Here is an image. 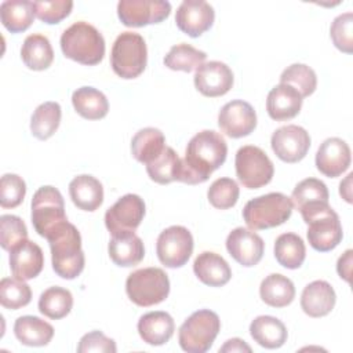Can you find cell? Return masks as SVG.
<instances>
[{
    "instance_id": "obj_1",
    "label": "cell",
    "mask_w": 353,
    "mask_h": 353,
    "mask_svg": "<svg viewBox=\"0 0 353 353\" xmlns=\"http://www.w3.org/2000/svg\"><path fill=\"white\" fill-rule=\"evenodd\" d=\"M228 145L225 138L214 131L197 132L188 143L185 157L181 159L176 181L188 185L205 182L226 160Z\"/></svg>"
},
{
    "instance_id": "obj_2",
    "label": "cell",
    "mask_w": 353,
    "mask_h": 353,
    "mask_svg": "<svg viewBox=\"0 0 353 353\" xmlns=\"http://www.w3.org/2000/svg\"><path fill=\"white\" fill-rule=\"evenodd\" d=\"M51 250L54 272L66 280L76 279L84 269L85 258L81 250V236L77 228L63 221L46 237Z\"/></svg>"
},
{
    "instance_id": "obj_3",
    "label": "cell",
    "mask_w": 353,
    "mask_h": 353,
    "mask_svg": "<svg viewBox=\"0 0 353 353\" xmlns=\"http://www.w3.org/2000/svg\"><path fill=\"white\" fill-rule=\"evenodd\" d=\"M63 55L81 65H98L105 55V40L99 30L88 22H74L61 36Z\"/></svg>"
},
{
    "instance_id": "obj_4",
    "label": "cell",
    "mask_w": 353,
    "mask_h": 353,
    "mask_svg": "<svg viewBox=\"0 0 353 353\" xmlns=\"http://www.w3.org/2000/svg\"><path fill=\"white\" fill-rule=\"evenodd\" d=\"M291 214V199L280 192H272L247 201L243 219L251 230H263L283 225Z\"/></svg>"
},
{
    "instance_id": "obj_5",
    "label": "cell",
    "mask_w": 353,
    "mask_h": 353,
    "mask_svg": "<svg viewBox=\"0 0 353 353\" xmlns=\"http://www.w3.org/2000/svg\"><path fill=\"white\" fill-rule=\"evenodd\" d=\"M148 48L143 37L135 32H123L113 43L110 65L113 72L125 80L138 77L146 68Z\"/></svg>"
},
{
    "instance_id": "obj_6",
    "label": "cell",
    "mask_w": 353,
    "mask_h": 353,
    "mask_svg": "<svg viewBox=\"0 0 353 353\" xmlns=\"http://www.w3.org/2000/svg\"><path fill=\"white\" fill-rule=\"evenodd\" d=\"M125 292L131 302L148 307L165 301L170 294V280L160 268H143L128 274Z\"/></svg>"
},
{
    "instance_id": "obj_7",
    "label": "cell",
    "mask_w": 353,
    "mask_h": 353,
    "mask_svg": "<svg viewBox=\"0 0 353 353\" xmlns=\"http://www.w3.org/2000/svg\"><path fill=\"white\" fill-rule=\"evenodd\" d=\"M219 330L221 320L215 312L208 309L197 310L179 327V346L188 353H204L212 346Z\"/></svg>"
},
{
    "instance_id": "obj_8",
    "label": "cell",
    "mask_w": 353,
    "mask_h": 353,
    "mask_svg": "<svg viewBox=\"0 0 353 353\" xmlns=\"http://www.w3.org/2000/svg\"><path fill=\"white\" fill-rule=\"evenodd\" d=\"M234 165L237 179L247 189H259L268 185L274 174L272 160L254 145H245L237 150Z\"/></svg>"
},
{
    "instance_id": "obj_9",
    "label": "cell",
    "mask_w": 353,
    "mask_h": 353,
    "mask_svg": "<svg viewBox=\"0 0 353 353\" xmlns=\"http://www.w3.org/2000/svg\"><path fill=\"white\" fill-rule=\"evenodd\" d=\"M63 221L68 218L61 192L50 185L39 188L32 199V223L37 234L46 239Z\"/></svg>"
},
{
    "instance_id": "obj_10",
    "label": "cell",
    "mask_w": 353,
    "mask_h": 353,
    "mask_svg": "<svg viewBox=\"0 0 353 353\" xmlns=\"http://www.w3.org/2000/svg\"><path fill=\"white\" fill-rule=\"evenodd\" d=\"M156 252L164 266L171 269L181 268L193 252V236L185 226H170L159 234Z\"/></svg>"
},
{
    "instance_id": "obj_11",
    "label": "cell",
    "mask_w": 353,
    "mask_h": 353,
    "mask_svg": "<svg viewBox=\"0 0 353 353\" xmlns=\"http://www.w3.org/2000/svg\"><path fill=\"white\" fill-rule=\"evenodd\" d=\"M170 12L171 4L164 0H120L117 4L119 19L128 28L160 23Z\"/></svg>"
},
{
    "instance_id": "obj_12",
    "label": "cell",
    "mask_w": 353,
    "mask_h": 353,
    "mask_svg": "<svg viewBox=\"0 0 353 353\" xmlns=\"http://www.w3.org/2000/svg\"><path fill=\"white\" fill-rule=\"evenodd\" d=\"M306 223L309 244L316 251H331L342 241L343 232L339 216L330 205L313 215Z\"/></svg>"
},
{
    "instance_id": "obj_13",
    "label": "cell",
    "mask_w": 353,
    "mask_h": 353,
    "mask_svg": "<svg viewBox=\"0 0 353 353\" xmlns=\"http://www.w3.org/2000/svg\"><path fill=\"white\" fill-rule=\"evenodd\" d=\"M145 216V203L138 194L128 193L120 197L105 214V225L110 234L135 232Z\"/></svg>"
},
{
    "instance_id": "obj_14",
    "label": "cell",
    "mask_w": 353,
    "mask_h": 353,
    "mask_svg": "<svg viewBox=\"0 0 353 353\" xmlns=\"http://www.w3.org/2000/svg\"><path fill=\"white\" fill-rule=\"evenodd\" d=\"M270 145L281 161L298 163L306 156L310 148V137L303 127L288 124L273 132Z\"/></svg>"
},
{
    "instance_id": "obj_15",
    "label": "cell",
    "mask_w": 353,
    "mask_h": 353,
    "mask_svg": "<svg viewBox=\"0 0 353 353\" xmlns=\"http://www.w3.org/2000/svg\"><path fill=\"white\" fill-rule=\"evenodd\" d=\"M218 125L230 138L247 137L256 127V113L251 103L234 99L225 103L219 110Z\"/></svg>"
},
{
    "instance_id": "obj_16",
    "label": "cell",
    "mask_w": 353,
    "mask_h": 353,
    "mask_svg": "<svg viewBox=\"0 0 353 353\" xmlns=\"http://www.w3.org/2000/svg\"><path fill=\"white\" fill-rule=\"evenodd\" d=\"M214 18L212 6L203 0H185L175 14L178 29L190 37H199L207 32L212 26Z\"/></svg>"
},
{
    "instance_id": "obj_17",
    "label": "cell",
    "mask_w": 353,
    "mask_h": 353,
    "mask_svg": "<svg viewBox=\"0 0 353 353\" xmlns=\"http://www.w3.org/2000/svg\"><path fill=\"white\" fill-rule=\"evenodd\" d=\"M226 250L236 262L245 268H251L262 259L265 243L254 230L236 228L228 234Z\"/></svg>"
},
{
    "instance_id": "obj_18",
    "label": "cell",
    "mask_w": 353,
    "mask_h": 353,
    "mask_svg": "<svg viewBox=\"0 0 353 353\" xmlns=\"http://www.w3.org/2000/svg\"><path fill=\"white\" fill-rule=\"evenodd\" d=\"M233 85V72L221 61L204 62L196 69L194 87L204 97L225 95Z\"/></svg>"
},
{
    "instance_id": "obj_19",
    "label": "cell",
    "mask_w": 353,
    "mask_h": 353,
    "mask_svg": "<svg viewBox=\"0 0 353 353\" xmlns=\"http://www.w3.org/2000/svg\"><path fill=\"white\" fill-rule=\"evenodd\" d=\"M352 153L349 145L336 137L327 138L317 149L316 167L317 170L328 176L336 178L342 175L350 165Z\"/></svg>"
},
{
    "instance_id": "obj_20",
    "label": "cell",
    "mask_w": 353,
    "mask_h": 353,
    "mask_svg": "<svg viewBox=\"0 0 353 353\" xmlns=\"http://www.w3.org/2000/svg\"><path fill=\"white\" fill-rule=\"evenodd\" d=\"M44 266V255L39 244L23 240L10 251V269L14 277L30 280L40 274Z\"/></svg>"
},
{
    "instance_id": "obj_21",
    "label": "cell",
    "mask_w": 353,
    "mask_h": 353,
    "mask_svg": "<svg viewBox=\"0 0 353 353\" xmlns=\"http://www.w3.org/2000/svg\"><path fill=\"white\" fill-rule=\"evenodd\" d=\"M303 98L288 84H279L273 87L266 99V110L270 119L276 121H285L294 119L302 108Z\"/></svg>"
},
{
    "instance_id": "obj_22",
    "label": "cell",
    "mask_w": 353,
    "mask_h": 353,
    "mask_svg": "<svg viewBox=\"0 0 353 353\" xmlns=\"http://www.w3.org/2000/svg\"><path fill=\"white\" fill-rule=\"evenodd\" d=\"M336 295L330 283L316 280L309 283L301 295V307L310 317L327 316L335 306Z\"/></svg>"
},
{
    "instance_id": "obj_23",
    "label": "cell",
    "mask_w": 353,
    "mask_h": 353,
    "mask_svg": "<svg viewBox=\"0 0 353 353\" xmlns=\"http://www.w3.org/2000/svg\"><path fill=\"white\" fill-rule=\"evenodd\" d=\"M108 252L110 259L123 268H130L138 265L145 256V247L134 232H121L112 234L108 245Z\"/></svg>"
},
{
    "instance_id": "obj_24",
    "label": "cell",
    "mask_w": 353,
    "mask_h": 353,
    "mask_svg": "<svg viewBox=\"0 0 353 353\" xmlns=\"http://www.w3.org/2000/svg\"><path fill=\"white\" fill-rule=\"evenodd\" d=\"M138 334L152 346H161L167 343L175 331L174 319L167 312H149L138 320Z\"/></svg>"
},
{
    "instance_id": "obj_25",
    "label": "cell",
    "mask_w": 353,
    "mask_h": 353,
    "mask_svg": "<svg viewBox=\"0 0 353 353\" xmlns=\"http://www.w3.org/2000/svg\"><path fill=\"white\" fill-rule=\"evenodd\" d=\"M193 272L203 284L210 287H222L232 277L229 263L212 251H204L197 255L193 262Z\"/></svg>"
},
{
    "instance_id": "obj_26",
    "label": "cell",
    "mask_w": 353,
    "mask_h": 353,
    "mask_svg": "<svg viewBox=\"0 0 353 353\" xmlns=\"http://www.w3.org/2000/svg\"><path fill=\"white\" fill-rule=\"evenodd\" d=\"M69 194L73 204L83 211H95L103 201L102 183L92 175H77L69 183Z\"/></svg>"
},
{
    "instance_id": "obj_27",
    "label": "cell",
    "mask_w": 353,
    "mask_h": 353,
    "mask_svg": "<svg viewBox=\"0 0 353 353\" xmlns=\"http://www.w3.org/2000/svg\"><path fill=\"white\" fill-rule=\"evenodd\" d=\"M251 338L262 347L277 349L287 341L288 332L281 320L273 316H258L250 324Z\"/></svg>"
},
{
    "instance_id": "obj_28",
    "label": "cell",
    "mask_w": 353,
    "mask_h": 353,
    "mask_svg": "<svg viewBox=\"0 0 353 353\" xmlns=\"http://www.w3.org/2000/svg\"><path fill=\"white\" fill-rule=\"evenodd\" d=\"M14 334L22 345L46 346L54 336V328L40 317L21 316L14 323Z\"/></svg>"
},
{
    "instance_id": "obj_29",
    "label": "cell",
    "mask_w": 353,
    "mask_h": 353,
    "mask_svg": "<svg viewBox=\"0 0 353 353\" xmlns=\"http://www.w3.org/2000/svg\"><path fill=\"white\" fill-rule=\"evenodd\" d=\"M164 134L154 127L139 130L131 139V153L142 164H149L157 159L165 148Z\"/></svg>"
},
{
    "instance_id": "obj_30",
    "label": "cell",
    "mask_w": 353,
    "mask_h": 353,
    "mask_svg": "<svg viewBox=\"0 0 353 353\" xmlns=\"http://www.w3.org/2000/svg\"><path fill=\"white\" fill-rule=\"evenodd\" d=\"M74 110L87 120L103 119L109 112V102L103 92L94 87H80L72 94Z\"/></svg>"
},
{
    "instance_id": "obj_31",
    "label": "cell",
    "mask_w": 353,
    "mask_h": 353,
    "mask_svg": "<svg viewBox=\"0 0 353 353\" xmlns=\"http://www.w3.org/2000/svg\"><path fill=\"white\" fill-rule=\"evenodd\" d=\"M259 295L266 305L272 307H284L294 301L295 287L288 277L280 273H272L262 280Z\"/></svg>"
},
{
    "instance_id": "obj_32",
    "label": "cell",
    "mask_w": 353,
    "mask_h": 353,
    "mask_svg": "<svg viewBox=\"0 0 353 353\" xmlns=\"http://www.w3.org/2000/svg\"><path fill=\"white\" fill-rule=\"evenodd\" d=\"M21 58L32 70H46L54 61V51L50 40L43 34H29L22 44Z\"/></svg>"
},
{
    "instance_id": "obj_33",
    "label": "cell",
    "mask_w": 353,
    "mask_h": 353,
    "mask_svg": "<svg viewBox=\"0 0 353 353\" xmlns=\"http://www.w3.org/2000/svg\"><path fill=\"white\" fill-rule=\"evenodd\" d=\"M0 19L3 26L11 33L25 32L34 19L33 1L6 0L0 6Z\"/></svg>"
},
{
    "instance_id": "obj_34",
    "label": "cell",
    "mask_w": 353,
    "mask_h": 353,
    "mask_svg": "<svg viewBox=\"0 0 353 353\" xmlns=\"http://www.w3.org/2000/svg\"><path fill=\"white\" fill-rule=\"evenodd\" d=\"M328 197V189L323 181L317 178H306L294 188L291 203L292 207L301 212L320 204H327Z\"/></svg>"
},
{
    "instance_id": "obj_35",
    "label": "cell",
    "mask_w": 353,
    "mask_h": 353,
    "mask_svg": "<svg viewBox=\"0 0 353 353\" xmlns=\"http://www.w3.org/2000/svg\"><path fill=\"white\" fill-rule=\"evenodd\" d=\"M61 106L58 102H44L36 108L30 119L32 135L40 141L51 138L61 123Z\"/></svg>"
},
{
    "instance_id": "obj_36",
    "label": "cell",
    "mask_w": 353,
    "mask_h": 353,
    "mask_svg": "<svg viewBox=\"0 0 353 353\" xmlns=\"http://www.w3.org/2000/svg\"><path fill=\"white\" fill-rule=\"evenodd\" d=\"M276 261L287 269H298L306 256V247L301 236L295 233H283L274 243Z\"/></svg>"
},
{
    "instance_id": "obj_37",
    "label": "cell",
    "mask_w": 353,
    "mask_h": 353,
    "mask_svg": "<svg viewBox=\"0 0 353 353\" xmlns=\"http://www.w3.org/2000/svg\"><path fill=\"white\" fill-rule=\"evenodd\" d=\"M73 296L69 290L62 287H50L39 298V310L48 319L59 320L70 313Z\"/></svg>"
},
{
    "instance_id": "obj_38",
    "label": "cell",
    "mask_w": 353,
    "mask_h": 353,
    "mask_svg": "<svg viewBox=\"0 0 353 353\" xmlns=\"http://www.w3.org/2000/svg\"><path fill=\"white\" fill-rule=\"evenodd\" d=\"M207 54L204 51H200L190 44L181 43L170 48V51L164 57V65L171 70H181L189 73L201 66Z\"/></svg>"
},
{
    "instance_id": "obj_39",
    "label": "cell",
    "mask_w": 353,
    "mask_h": 353,
    "mask_svg": "<svg viewBox=\"0 0 353 353\" xmlns=\"http://www.w3.org/2000/svg\"><path fill=\"white\" fill-rule=\"evenodd\" d=\"M179 164L181 159L176 152L172 148L165 146L163 153L157 159L146 164V172L149 178L156 183L167 185L176 181Z\"/></svg>"
},
{
    "instance_id": "obj_40",
    "label": "cell",
    "mask_w": 353,
    "mask_h": 353,
    "mask_svg": "<svg viewBox=\"0 0 353 353\" xmlns=\"http://www.w3.org/2000/svg\"><path fill=\"white\" fill-rule=\"evenodd\" d=\"M280 83L294 87L301 97L305 98L316 91L317 76L310 66L305 63H292L283 70Z\"/></svg>"
},
{
    "instance_id": "obj_41",
    "label": "cell",
    "mask_w": 353,
    "mask_h": 353,
    "mask_svg": "<svg viewBox=\"0 0 353 353\" xmlns=\"http://www.w3.org/2000/svg\"><path fill=\"white\" fill-rule=\"evenodd\" d=\"M32 299V290L17 277H4L0 281V302L6 309L17 310L26 306Z\"/></svg>"
},
{
    "instance_id": "obj_42",
    "label": "cell",
    "mask_w": 353,
    "mask_h": 353,
    "mask_svg": "<svg viewBox=\"0 0 353 353\" xmlns=\"http://www.w3.org/2000/svg\"><path fill=\"white\" fill-rule=\"evenodd\" d=\"M240 189L232 178H218L208 188L207 197L212 207L218 210L232 208L239 200Z\"/></svg>"
},
{
    "instance_id": "obj_43",
    "label": "cell",
    "mask_w": 353,
    "mask_h": 353,
    "mask_svg": "<svg viewBox=\"0 0 353 353\" xmlns=\"http://www.w3.org/2000/svg\"><path fill=\"white\" fill-rule=\"evenodd\" d=\"M26 239L28 229L19 216L10 214L0 216V244L3 250L11 251L17 244Z\"/></svg>"
},
{
    "instance_id": "obj_44",
    "label": "cell",
    "mask_w": 353,
    "mask_h": 353,
    "mask_svg": "<svg viewBox=\"0 0 353 353\" xmlns=\"http://www.w3.org/2000/svg\"><path fill=\"white\" fill-rule=\"evenodd\" d=\"M26 194V183L17 174H4L0 182V205L3 208L18 207Z\"/></svg>"
},
{
    "instance_id": "obj_45",
    "label": "cell",
    "mask_w": 353,
    "mask_h": 353,
    "mask_svg": "<svg viewBox=\"0 0 353 353\" xmlns=\"http://www.w3.org/2000/svg\"><path fill=\"white\" fill-rule=\"evenodd\" d=\"M353 14L350 11L338 15L330 29V36L334 46L345 54H352L353 51Z\"/></svg>"
},
{
    "instance_id": "obj_46",
    "label": "cell",
    "mask_w": 353,
    "mask_h": 353,
    "mask_svg": "<svg viewBox=\"0 0 353 353\" xmlns=\"http://www.w3.org/2000/svg\"><path fill=\"white\" fill-rule=\"evenodd\" d=\"M73 8V1L69 0H40L33 1L34 15L44 23L54 25L65 19Z\"/></svg>"
},
{
    "instance_id": "obj_47",
    "label": "cell",
    "mask_w": 353,
    "mask_h": 353,
    "mask_svg": "<svg viewBox=\"0 0 353 353\" xmlns=\"http://www.w3.org/2000/svg\"><path fill=\"white\" fill-rule=\"evenodd\" d=\"M116 350H117L116 342L112 338H108L101 331H91L83 335L77 346L79 353H90V352L114 353Z\"/></svg>"
},
{
    "instance_id": "obj_48",
    "label": "cell",
    "mask_w": 353,
    "mask_h": 353,
    "mask_svg": "<svg viewBox=\"0 0 353 353\" xmlns=\"http://www.w3.org/2000/svg\"><path fill=\"white\" fill-rule=\"evenodd\" d=\"M352 256H353V251L346 250L342 254V256H339L336 263V272L339 277L347 283H350V276H352Z\"/></svg>"
},
{
    "instance_id": "obj_49",
    "label": "cell",
    "mask_w": 353,
    "mask_h": 353,
    "mask_svg": "<svg viewBox=\"0 0 353 353\" xmlns=\"http://www.w3.org/2000/svg\"><path fill=\"white\" fill-rule=\"evenodd\" d=\"M221 353H234V352H251V347L245 343V341L240 338H232L225 342L222 347H219Z\"/></svg>"
},
{
    "instance_id": "obj_50",
    "label": "cell",
    "mask_w": 353,
    "mask_h": 353,
    "mask_svg": "<svg viewBox=\"0 0 353 353\" xmlns=\"http://www.w3.org/2000/svg\"><path fill=\"white\" fill-rule=\"evenodd\" d=\"M352 178H353V174L349 172L346 178L339 183V194L347 203H352Z\"/></svg>"
}]
</instances>
